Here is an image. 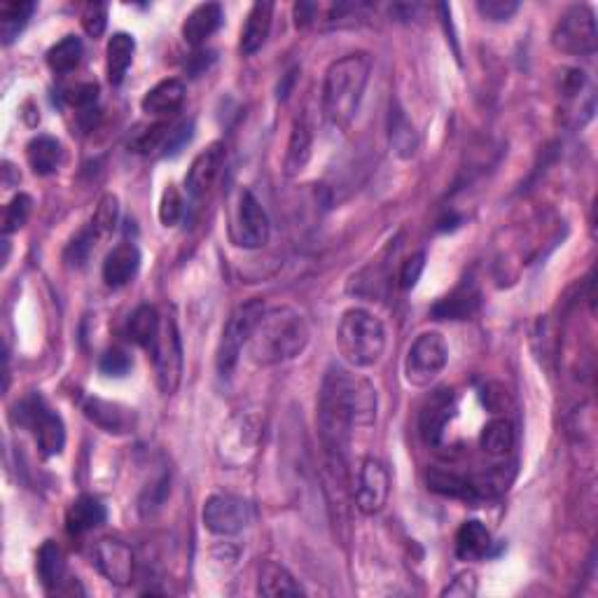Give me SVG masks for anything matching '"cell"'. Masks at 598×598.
Wrapping results in <instances>:
<instances>
[{"mask_svg":"<svg viewBox=\"0 0 598 598\" xmlns=\"http://www.w3.org/2000/svg\"><path fill=\"white\" fill-rule=\"evenodd\" d=\"M377 421V391L365 377L330 367L318 393V430L328 461L344 463L351 433Z\"/></svg>","mask_w":598,"mask_h":598,"instance_id":"obj_1","label":"cell"},{"mask_svg":"<svg viewBox=\"0 0 598 598\" xmlns=\"http://www.w3.org/2000/svg\"><path fill=\"white\" fill-rule=\"evenodd\" d=\"M225 157H227V148H225V143H220V141L211 143L206 150H201L199 155L194 157L190 171H187V176H185L187 194H190L192 199L204 197V194L211 190L215 178L220 176V169H222V164H225Z\"/></svg>","mask_w":598,"mask_h":598,"instance_id":"obj_15","label":"cell"},{"mask_svg":"<svg viewBox=\"0 0 598 598\" xmlns=\"http://www.w3.org/2000/svg\"><path fill=\"white\" fill-rule=\"evenodd\" d=\"M108 510L96 496H80L66 512V528L71 535H85L106 524Z\"/></svg>","mask_w":598,"mask_h":598,"instance_id":"obj_24","label":"cell"},{"mask_svg":"<svg viewBox=\"0 0 598 598\" xmlns=\"http://www.w3.org/2000/svg\"><path fill=\"white\" fill-rule=\"evenodd\" d=\"M311 145H314V131H311L307 115H299L292 122L288 152H285V173L288 176H297V173L307 169L311 159Z\"/></svg>","mask_w":598,"mask_h":598,"instance_id":"obj_22","label":"cell"},{"mask_svg":"<svg viewBox=\"0 0 598 598\" xmlns=\"http://www.w3.org/2000/svg\"><path fill=\"white\" fill-rule=\"evenodd\" d=\"M271 17H274V3H267V0H260L250 8L246 24H243L241 31V52L246 57H253L264 47L271 31Z\"/></svg>","mask_w":598,"mask_h":598,"instance_id":"obj_21","label":"cell"},{"mask_svg":"<svg viewBox=\"0 0 598 598\" xmlns=\"http://www.w3.org/2000/svg\"><path fill=\"white\" fill-rule=\"evenodd\" d=\"M307 318L292 307L264 309L248 342V358L257 367H274L302 356L309 344Z\"/></svg>","mask_w":598,"mask_h":598,"instance_id":"obj_2","label":"cell"},{"mask_svg":"<svg viewBox=\"0 0 598 598\" xmlns=\"http://www.w3.org/2000/svg\"><path fill=\"white\" fill-rule=\"evenodd\" d=\"M260 437L262 430L253 416H234V419L222 428L218 442L220 461L232 465V468L250 463L255 458L257 449H260Z\"/></svg>","mask_w":598,"mask_h":598,"instance_id":"obj_10","label":"cell"},{"mask_svg":"<svg viewBox=\"0 0 598 598\" xmlns=\"http://www.w3.org/2000/svg\"><path fill=\"white\" fill-rule=\"evenodd\" d=\"M477 594V575L472 570H463L442 589V596L451 598H472Z\"/></svg>","mask_w":598,"mask_h":598,"instance_id":"obj_45","label":"cell"},{"mask_svg":"<svg viewBox=\"0 0 598 598\" xmlns=\"http://www.w3.org/2000/svg\"><path fill=\"white\" fill-rule=\"evenodd\" d=\"M456 416V398L451 391H437L428 398L426 405L421 409L419 430L423 442L428 447H437L442 442L444 430H447L449 421Z\"/></svg>","mask_w":598,"mask_h":598,"instance_id":"obj_16","label":"cell"},{"mask_svg":"<svg viewBox=\"0 0 598 598\" xmlns=\"http://www.w3.org/2000/svg\"><path fill=\"white\" fill-rule=\"evenodd\" d=\"M428 489L440 493V496L447 498H456V500H465V503H475L482 496L479 486L475 482H470L468 477L456 475L451 470H430L428 472Z\"/></svg>","mask_w":598,"mask_h":598,"instance_id":"obj_28","label":"cell"},{"mask_svg":"<svg viewBox=\"0 0 598 598\" xmlns=\"http://www.w3.org/2000/svg\"><path fill=\"white\" fill-rule=\"evenodd\" d=\"M94 563L99 573L117 587H127L134 580V552L122 540H99L94 547Z\"/></svg>","mask_w":598,"mask_h":598,"instance_id":"obj_14","label":"cell"},{"mask_svg":"<svg viewBox=\"0 0 598 598\" xmlns=\"http://www.w3.org/2000/svg\"><path fill=\"white\" fill-rule=\"evenodd\" d=\"M253 517V505L239 496H232V493H213L206 498L204 510H201L206 531L222 535V538L246 531L253 524Z\"/></svg>","mask_w":598,"mask_h":598,"instance_id":"obj_9","label":"cell"},{"mask_svg":"<svg viewBox=\"0 0 598 598\" xmlns=\"http://www.w3.org/2000/svg\"><path fill=\"white\" fill-rule=\"evenodd\" d=\"M552 45L563 54L589 57L598 47L596 17L589 5H573L556 22L552 31Z\"/></svg>","mask_w":598,"mask_h":598,"instance_id":"obj_7","label":"cell"},{"mask_svg":"<svg viewBox=\"0 0 598 598\" xmlns=\"http://www.w3.org/2000/svg\"><path fill=\"white\" fill-rule=\"evenodd\" d=\"M423 269H426V253H416L409 257V260L402 262L400 267V288L402 290H412L416 283H419V278L423 274Z\"/></svg>","mask_w":598,"mask_h":598,"instance_id":"obj_46","label":"cell"},{"mask_svg":"<svg viewBox=\"0 0 598 598\" xmlns=\"http://www.w3.org/2000/svg\"><path fill=\"white\" fill-rule=\"evenodd\" d=\"M192 136H194V122H192V120H185V122L176 124V127H171L169 136H166V143H164L162 155H164V157L178 155V152L183 150L185 145L192 141Z\"/></svg>","mask_w":598,"mask_h":598,"instance_id":"obj_44","label":"cell"},{"mask_svg":"<svg viewBox=\"0 0 598 598\" xmlns=\"http://www.w3.org/2000/svg\"><path fill=\"white\" fill-rule=\"evenodd\" d=\"M26 159L36 176H50L59 169L61 159H64V148L57 138L52 136H36L26 145Z\"/></svg>","mask_w":598,"mask_h":598,"instance_id":"obj_30","label":"cell"},{"mask_svg":"<svg viewBox=\"0 0 598 598\" xmlns=\"http://www.w3.org/2000/svg\"><path fill=\"white\" fill-rule=\"evenodd\" d=\"M185 92H187L185 82L178 80V78H169V80L157 82V85L143 96V101H141L143 113L157 115V117L173 115L180 106H183Z\"/></svg>","mask_w":598,"mask_h":598,"instance_id":"obj_23","label":"cell"},{"mask_svg":"<svg viewBox=\"0 0 598 598\" xmlns=\"http://www.w3.org/2000/svg\"><path fill=\"white\" fill-rule=\"evenodd\" d=\"M479 444L489 456H507L514 447V426L507 419H493L484 426Z\"/></svg>","mask_w":598,"mask_h":598,"instance_id":"obj_34","label":"cell"},{"mask_svg":"<svg viewBox=\"0 0 598 598\" xmlns=\"http://www.w3.org/2000/svg\"><path fill=\"white\" fill-rule=\"evenodd\" d=\"M85 416L92 423H96L106 433H127L134 428V409L117 405V402H108L101 398L85 400Z\"/></svg>","mask_w":598,"mask_h":598,"instance_id":"obj_19","label":"cell"},{"mask_svg":"<svg viewBox=\"0 0 598 598\" xmlns=\"http://www.w3.org/2000/svg\"><path fill=\"white\" fill-rule=\"evenodd\" d=\"M136 54V40L131 33H113V38L108 40L106 47V68L108 80L113 87H120L124 78H127L131 64H134Z\"/></svg>","mask_w":598,"mask_h":598,"instance_id":"obj_25","label":"cell"},{"mask_svg":"<svg viewBox=\"0 0 598 598\" xmlns=\"http://www.w3.org/2000/svg\"><path fill=\"white\" fill-rule=\"evenodd\" d=\"M236 243L241 248L257 250L267 246L271 236V222L260 201L253 192H243L239 199V211H236V227H234Z\"/></svg>","mask_w":598,"mask_h":598,"instance_id":"obj_13","label":"cell"},{"mask_svg":"<svg viewBox=\"0 0 598 598\" xmlns=\"http://www.w3.org/2000/svg\"><path fill=\"white\" fill-rule=\"evenodd\" d=\"M33 211V199L29 194L19 192L17 197H12V201L5 206V218H3V234H15L17 229H22L29 220V215Z\"/></svg>","mask_w":598,"mask_h":598,"instance_id":"obj_37","label":"cell"},{"mask_svg":"<svg viewBox=\"0 0 598 598\" xmlns=\"http://www.w3.org/2000/svg\"><path fill=\"white\" fill-rule=\"evenodd\" d=\"M162 323L164 321L162 316H159V311L150 307V304H143V307H138L129 318V339L141 346V349L152 353L159 342V335H162Z\"/></svg>","mask_w":598,"mask_h":598,"instance_id":"obj_27","label":"cell"},{"mask_svg":"<svg viewBox=\"0 0 598 598\" xmlns=\"http://www.w3.org/2000/svg\"><path fill=\"white\" fill-rule=\"evenodd\" d=\"M33 12H36V3L10 0V3L0 5V38H3V45H12L22 36Z\"/></svg>","mask_w":598,"mask_h":598,"instance_id":"obj_32","label":"cell"},{"mask_svg":"<svg viewBox=\"0 0 598 598\" xmlns=\"http://www.w3.org/2000/svg\"><path fill=\"white\" fill-rule=\"evenodd\" d=\"M479 307V290L475 283H461L456 290H451L447 297H442L435 304L433 314L435 321H468Z\"/></svg>","mask_w":598,"mask_h":598,"instance_id":"obj_18","label":"cell"},{"mask_svg":"<svg viewBox=\"0 0 598 598\" xmlns=\"http://www.w3.org/2000/svg\"><path fill=\"white\" fill-rule=\"evenodd\" d=\"M94 241H96V234L92 232V227L82 229V232L71 241V246L66 248V262L71 264V267H82V264L87 262L89 253H92Z\"/></svg>","mask_w":598,"mask_h":598,"instance_id":"obj_42","label":"cell"},{"mask_svg":"<svg viewBox=\"0 0 598 598\" xmlns=\"http://www.w3.org/2000/svg\"><path fill=\"white\" fill-rule=\"evenodd\" d=\"M449 363V346L440 332H423L416 337L405 360V374L412 386L426 388L444 372Z\"/></svg>","mask_w":598,"mask_h":598,"instance_id":"obj_8","label":"cell"},{"mask_svg":"<svg viewBox=\"0 0 598 598\" xmlns=\"http://www.w3.org/2000/svg\"><path fill=\"white\" fill-rule=\"evenodd\" d=\"M185 215V201L183 194L176 185H166L162 192V199H159V220H162L164 227H176Z\"/></svg>","mask_w":598,"mask_h":598,"instance_id":"obj_38","label":"cell"},{"mask_svg":"<svg viewBox=\"0 0 598 598\" xmlns=\"http://www.w3.org/2000/svg\"><path fill=\"white\" fill-rule=\"evenodd\" d=\"M264 314V299L253 297L248 302L239 304L229 316V321L222 330L218 356H215V365H218L220 377H232L236 363H239L241 351L246 349L250 337H253L255 325L260 323Z\"/></svg>","mask_w":598,"mask_h":598,"instance_id":"obj_5","label":"cell"},{"mask_svg":"<svg viewBox=\"0 0 598 598\" xmlns=\"http://www.w3.org/2000/svg\"><path fill=\"white\" fill-rule=\"evenodd\" d=\"M337 349L356 370L377 365L386 351V328L367 309L344 311L337 328Z\"/></svg>","mask_w":598,"mask_h":598,"instance_id":"obj_4","label":"cell"},{"mask_svg":"<svg viewBox=\"0 0 598 598\" xmlns=\"http://www.w3.org/2000/svg\"><path fill=\"white\" fill-rule=\"evenodd\" d=\"M38 577L47 591H59L66 582V556L57 542L47 540L38 552Z\"/></svg>","mask_w":598,"mask_h":598,"instance_id":"obj_31","label":"cell"},{"mask_svg":"<svg viewBox=\"0 0 598 598\" xmlns=\"http://www.w3.org/2000/svg\"><path fill=\"white\" fill-rule=\"evenodd\" d=\"M80 61H82V40L75 36H66L64 40H59L57 45H52L50 52H47V66L59 75L73 73L75 68L80 66Z\"/></svg>","mask_w":598,"mask_h":598,"instance_id":"obj_35","label":"cell"},{"mask_svg":"<svg viewBox=\"0 0 598 598\" xmlns=\"http://www.w3.org/2000/svg\"><path fill=\"white\" fill-rule=\"evenodd\" d=\"M388 493H391V475L386 465L374 456L363 458L358 465L356 489H353L358 510L365 517H374L386 507Z\"/></svg>","mask_w":598,"mask_h":598,"instance_id":"obj_11","label":"cell"},{"mask_svg":"<svg viewBox=\"0 0 598 598\" xmlns=\"http://www.w3.org/2000/svg\"><path fill=\"white\" fill-rule=\"evenodd\" d=\"M138 269H141V250L136 248V243L122 241L120 246H115L106 255L103 281L110 288H122V285H127L138 274Z\"/></svg>","mask_w":598,"mask_h":598,"instance_id":"obj_17","label":"cell"},{"mask_svg":"<svg viewBox=\"0 0 598 598\" xmlns=\"http://www.w3.org/2000/svg\"><path fill=\"white\" fill-rule=\"evenodd\" d=\"M491 533L482 521L470 519L456 533V556L461 561H482L491 549Z\"/></svg>","mask_w":598,"mask_h":598,"instance_id":"obj_26","label":"cell"},{"mask_svg":"<svg viewBox=\"0 0 598 598\" xmlns=\"http://www.w3.org/2000/svg\"><path fill=\"white\" fill-rule=\"evenodd\" d=\"M117 220H120V201H117L115 194H106L96 206L89 227H92L96 239H106L117 229Z\"/></svg>","mask_w":598,"mask_h":598,"instance_id":"obj_36","label":"cell"},{"mask_svg":"<svg viewBox=\"0 0 598 598\" xmlns=\"http://www.w3.org/2000/svg\"><path fill=\"white\" fill-rule=\"evenodd\" d=\"M152 358H155L159 388L164 395H173L183 377V342H180L178 325L173 318H166L162 323V335L152 351Z\"/></svg>","mask_w":598,"mask_h":598,"instance_id":"obj_12","label":"cell"},{"mask_svg":"<svg viewBox=\"0 0 598 598\" xmlns=\"http://www.w3.org/2000/svg\"><path fill=\"white\" fill-rule=\"evenodd\" d=\"M131 367H134V363H131V356L124 349H108L99 360V370L106 377H127Z\"/></svg>","mask_w":598,"mask_h":598,"instance_id":"obj_40","label":"cell"},{"mask_svg":"<svg viewBox=\"0 0 598 598\" xmlns=\"http://www.w3.org/2000/svg\"><path fill=\"white\" fill-rule=\"evenodd\" d=\"M517 10L519 3L514 0H479L477 3V12L489 22H507Z\"/></svg>","mask_w":598,"mask_h":598,"instance_id":"obj_43","label":"cell"},{"mask_svg":"<svg viewBox=\"0 0 598 598\" xmlns=\"http://www.w3.org/2000/svg\"><path fill=\"white\" fill-rule=\"evenodd\" d=\"M169 122H159L155 127H150L145 134H141L134 141V150L138 155H152V152L157 150H164V143H166V136H169Z\"/></svg>","mask_w":598,"mask_h":598,"instance_id":"obj_41","label":"cell"},{"mask_svg":"<svg viewBox=\"0 0 598 598\" xmlns=\"http://www.w3.org/2000/svg\"><path fill=\"white\" fill-rule=\"evenodd\" d=\"M370 73L372 57L367 52L346 54L328 68L323 82V113L332 127H349L363 101Z\"/></svg>","mask_w":598,"mask_h":598,"instance_id":"obj_3","label":"cell"},{"mask_svg":"<svg viewBox=\"0 0 598 598\" xmlns=\"http://www.w3.org/2000/svg\"><path fill=\"white\" fill-rule=\"evenodd\" d=\"M108 26V5L106 3H87L82 10V29L89 38H101Z\"/></svg>","mask_w":598,"mask_h":598,"instance_id":"obj_39","label":"cell"},{"mask_svg":"<svg viewBox=\"0 0 598 598\" xmlns=\"http://www.w3.org/2000/svg\"><path fill=\"white\" fill-rule=\"evenodd\" d=\"M15 419L22 428L29 430L43 456H59L66 447L64 419L47 405L43 395L31 393L17 405Z\"/></svg>","mask_w":598,"mask_h":598,"instance_id":"obj_6","label":"cell"},{"mask_svg":"<svg viewBox=\"0 0 598 598\" xmlns=\"http://www.w3.org/2000/svg\"><path fill=\"white\" fill-rule=\"evenodd\" d=\"M257 594L262 596H299L304 594L302 584H299L288 568L281 563L267 561L260 566V577H257Z\"/></svg>","mask_w":598,"mask_h":598,"instance_id":"obj_29","label":"cell"},{"mask_svg":"<svg viewBox=\"0 0 598 598\" xmlns=\"http://www.w3.org/2000/svg\"><path fill=\"white\" fill-rule=\"evenodd\" d=\"M222 8L218 3H201L194 8L183 22V40L190 47H201L215 31L220 29Z\"/></svg>","mask_w":598,"mask_h":598,"instance_id":"obj_20","label":"cell"},{"mask_svg":"<svg viewBox=\"0 0 598 598\" xmlns=\"http://www.w3.org/2000/svg\"><path fill=\"white\" fill-rule=\"evenodd\" d=\"M388 138H391V145L395 150V155L402 159H409L416 152V131L412 127V122L407 120L405 110L400 106L391 108V124H388Z\"/></svg>","mask_w":598,"mask_h":598,"instance_id":"obj_33","label":"cell"}]
</instances>
